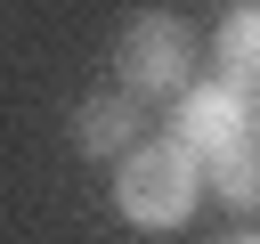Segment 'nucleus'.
I'll list each match as a JSON object with an SVG mask.
<instances>
[{"instance_id": "0eeeda50", "label": "nucleus", "mask_w": 260, "mask_h": 244, "mask_svg": "<svg viewBox=\"0 0 260 244\" xmlns=\"http://www.w3.org/2000/svg\"><path fill=\"white\" fill-rule=\"evenodd\" d=\"M236 244H260V236H236Z\"/></svg>"}, {"instance_id": "f257e3e1", "label": "nucleus", "mask_w": 260, "mask_h": 244, "mask_svg": "<svg viewBox=\"0 0 260 244\" xmlns=\"http://www.w3.org/2000/svg\"><path fill=\"white\" fill-rule=\"evenodd\" d=\"M195 195H203V163L179 138H138L114 171V211L130 228H179L195 220Z\"/></svg>"}, {"instance_id": "423d86ee", "label": "nucleus", "mask_w": 260, "mask_h": 244, "mask_svg": "<svg viewBox=\"0 0 260 244\" xmlns=\"http://www.w3.org/2000/svg\"><path fill=\"white\" fill-rule=\"evenodd\" d=\"M203 187H211L219 203H236V211H260V138L211 155V163H203Z\"/></svg>"}, {"instance_id": "39448f33", "label": "nucleus", "mask_w": 260, "mask_h": 244, "mask_svg": "<svg viewBox=\"0 0 260 244\" xmlns=\"http://www.w3.org/2000/svg\"><path fill=\"white\" fill-rule=\"evenodd\" d=\"M73 146L98 155V163H122V155L138 146V106H130V98H89V106L73 114Z\"/></svg>"}, {"instance_id": "7ed1b4c3", "label": "nucleus", "mask_w": 260, "mask_h": 244, "mask_svg": "<svg viewBox=\"0 0 260 244\" xmlns=\"http://www.w3.org/2000/svg\"><path fill=\"white\" fill-rule=\"evenodd\" d=\"M171 138H179L195 163H211V155L260 138V98H244V89H228V81H187V89L171 98Z\"/></svg>"}, {"instance_id": "f03ea898", "label": "nucleus", "mask_w": 260, "mask_h": 244, "mask_svg": "<svg viewBox=\"0 0 260 244\" xmlns=\"http://www.w3.org/2000/svg\"><path fill=\"white\" fill-rule=\"evenodd\" d=\"M114 65H122V89H130V98H179L187 73H195V33H187L171 8H146V16H130Z\"/></svg>"}, {"instance_id": "20e7f679", "label": "nucleus", "mask_w": 260, "mask_h": 244, "mask_svg": "<svg viewBox=\"0 0 260 244\" xmlns=\"http://www.w3.org/2000/svg\"><path fill=\"white\" fill-rule=\"evenodd\" d=\"M211 65H219L228 89L260 98V0L236 8V16H219V33H211Z\"/></svg>"}]
</instances>
